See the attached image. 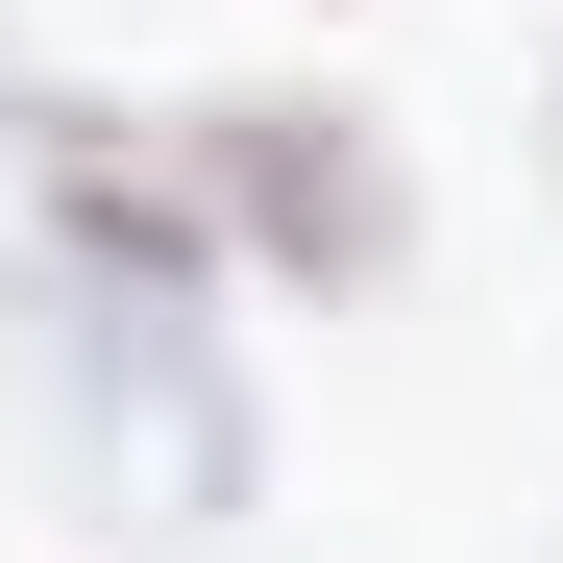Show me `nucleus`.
<instances>
[{
	"mask_svg": "<svg viewBox=\"0 0 563 563\" xmlns=\"http://www.w3.org/2000/svg\"><path fill=\"white\" fill-rule=\"evenodd\" d=\"M539 197H563V49H539Z\"/></svg>",
	"mask_w": 563,
	"mask_h": 563,
	"instance_id": "3",
	"label": "nucleus"
},
{
	"mask_svg": "<svg viewBox=\"0 0 563 563\" xmlns=\"http://www.w3.org/2000/svg\"><path fill=\"white\" fill-rule=\"evenodd\" d=\"M172 147H197V221L245 295H295V319H367L417 269V172L367 99H319V74H221V99H172Z\"/></svg>",
	"mask_w": 563,
	"mask_h": 563,
	"instance_id": "2",
	"label": "nucleus"
},
{
	"mask_svg": "<svg viewBox=\"0 0 563 563\" xmlns=\"http://www.w3.org/2000/svg\"><path fill=\"white\" fill-rule=\"evenodd\" d=\"M0 74H25V49H0Z\"/></svg>",
	"mask_w": 563,
	"mask_h": 563,
	"instance_id": "4",
	"label": "nucleus"
},
{
	"mask_svg": "<svg viewBox=\"0 0 563 563\" xmlns=\"http://www.w3.org/2000/svg\"><path fill=\"white\" fill-rule=\"evenodd\" d=\"M0 417L49 441L74 539H245L269 515V367L221 343V295H99V269L0 245Z\"/></svg>",
	"mask_w": 563,
	"mask_h": 563,
	"instance_id": "1",
	"label": "nucleus"
}]
</instances>
